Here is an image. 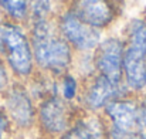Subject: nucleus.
I'll use <instances>...</instances> for the list:
<instances>
[{
	"instance_id": "1",
	"label": "nucleus",
	"mask_w": 146,
	"mask_h": 139,
	"mask_svg": "<svg viewBox=\"0 0 146 139\" xmlns=\"http://www.w3.org/2000/svg\"><path fill=\"white\" fill-rule=\"evenodd\" d=\"M31 43L33 57L40 68L54 75L67 72L72 61L71 47L61 36H55L47 20L34 21L31 30Z\"/></svg>"
},
{
	"instance_id": "2",
	"label": "nucleus",
	"mask_w": 146,
	"mask_h": 139,
	"mask_svg": "<svg viewBox=\"0 0 146 139\" xmlns=\"http://www.w3.org/2000/svg\"><path fill=\"white\" fill-rule=\"evenodd\" d=\"M0 51L17 77L27 78L33 72L34 57L24 31L11 23L0 24Z\"/></svg>"
},
{
	"instance_id": "3",
	"label": "nucleus",
	"mask_w": 146,
	"mask_h": 139,
	"mask_svg": "<svg viewBox=\"0 0 146 139\" xmlns=\"http://www.w3.org/2000/svg\"><path fill=\"white\" fill-rule=\"evenodd\" d=\"M78 118V109L72 102L65 101L58 94L40 101L37 106V119L40 129L48 136H61L67 132L75 119Z\"/></svg>"
},
{
	"instance_id": "4",
	"label": "nucleus",
	"mask_w": 146,
	"mask_h": 139,
	"mask_svg": "<svg viewBox=\"0 0 146 139\" xmlns=\"http://www.w3.org/2000/svg\"><path fill=\"white\" fill-rule=\"evenodd\" d=\"M3 111L6 112L11 126L17 129H30L37 119V108L29 90L23 84L9 85L3 92Z\"/></svg>"
},
{
	"instance_id": "5",
	"label": "nucleus",
	"mask_w": 146,
	"mask_h": 139,
	"mask_svg": "<svg viewBox=\"0 0 146 139\" xmlns=\"http://www.w3.org/2000/svg\"><path fill=\"white\" fill-rule=\"evenodd\" d=\"M104 114L109 121V139H126L141 132L138 122V101L126 96L115 99L104 108Z\"/></svg>"
},
{
	"instance_id": "6",
	"label": "nucleus",
	"mask_w": 146,
	"mask_h": 139,
	"mask_svg": "<svg viewBox=\"0 0 146 139\" xmlns=\"http://www.w3.org/2000/svg\"><path fill=\"white\" fill-rule=\"evenodd\" d=\"M128 88L125 84H115L102 75H95L85 84L81 94V104L87 112L97 114L104 111V108L119 98L128 95Z\"/></svg>"
},
{
	"instance_id": "7",
	"label": "nucleus",
	"mask_w": 146,
	"mask_h": 139,
	"mask_svg": "<svg viewBox=\"0 0 146 139\" xmlns=\"http://www.w3.org/2000/svg\"><path fill=\"white\" fill-rule=\"evenodd\" d=\"M123 43L118 39H106L97 46L94 64L99 75L108 78L115 84H122V60Z\"/></svg>"
},
{
	"instance_id": "8",
	"label": "nucleus",
	"mask_w": 146,
	"mask_h": 139,
	"mask_svg": "<svg viewBox=\"0 0 146 139\" xmlns=\"http://www.w3.org/2000/svg\"><path fill=\"white\" fill-rule=\"evenodd\" d=\"M122 74L128 91L141 92L146 87V44L128 43L123 51Z\"/></svg>"
},
{
	"instance_id": "9",
	"label": "nucleus",
	"mask_w": 146,
	"mask_h": 139,
	"mask_svg": "<svg viewBox=\"0 0 146 139\" xmlns=\"http://www.w3.org/2000/svg\"><path fill=\"white\" fill-rule=\"evenodd\" d=\"M58 29L61 33V37L71 46L81 51H88L92 48H97L101 40V31L91 26H87L85 23L75 19L68 11L64 13L60 17Z\"/></svg>"
},
{
	"instance_id": "10",
	"label": "nucleus",
	"mask_w": 146,
	"mask_h": 139,
	"mask_svg": "<svg viewBox=\"0 0 146 139\" xmlns=\"http://www.w3.org/2000/svg\"><path fill=\"white\" fill-rule=\"evenodd\" d=\"M68 13L94 29L106 27L115 17L109 0H72Z\"/></svg>"
},
{
	"instance_id": "11",
	"label": "nucleus",
	"mask_w": 146,
	"mask_h": 139,
	"mask_svg": "<svg viewBox=\"0 0 146 139\" xmlns=\"http://www.w3.org/2000/svg\"><path fill=\"white\" fill-rule=\"evenodd\" d=\"M60 139H108V125L99 115L87 112L78 115L72 126Z\"/></svg>"
},
{
	"instance_id": "12",
	"label": "nucleus",
	"mask_w": 146,
	"mask_h": 139,
	"mask_svg": "<svg viewBox=\"0 0 146 139\" xmlns=\"http://www.w3.org/2000/svg\"><path fill=\"white\" fill-rule=\"evenodd\" d=\"M0 7L14 20H24L29 16V0H0Z\"/></svg>"
},
{
	"instance_id": "13",
	"label": "nucleus",
	"mask_w": 146,
	"mask_h": 139,
	"mask_svg": "<svg viewBox=\"0 0 146 139\" xmlns=\"http://www.w3.org/2000/svg\"><path fill=\"white\" fill-rule=\"evenodd\" d=\"M78 94V81L71 74H64L61 81V98L72 102Z\"/></svg>"
},
{
	"instance_id": "14",
	"label": "nucleus",
	"mask_w": 146,
	"mask_h": 139,
	"mask_svg": "<svg viewBox=\"0 0 146 139\" xmlns=\"http://www.w3.org/2000/svg\"><path fill=\"white\" fill-rule=\"evenodd\" d=\"M51 9L50 0H29V11L31 13L34 21L47 20V14Z\"/></svg>"
},
{
	"instance_id": "15",
	"label": "nucleus",
	"mask_w": 146,
	"mask_h": 139,
	"mask_svg": "<svg viewBox=\"0 0 146 139\" xmlns=\"http://www.w3.org/2000/svg\"><path fill=\"white\" fill-rule=\"evenodd\" d=\"M138 122L141 132L146 134V95L138 101Z\"/></svg>"
},
{
	"instance_id": "16",
	"label": "nucleus",
	"mask_w": 146,
	"mask_h": 139,
	"mask_svg": "<svg viewBox=\"0 0 146 139\" xmlns=\"http://www.w3.org/2000/svg\"><path fill=\"white\" fill-rule=\"evenodd\" d=\"M11 124L6 115V112L3 111V108L0 106V139H7L10 132H11Z\"/></svg>"
},
{
	"instance_id": "17",
	"label": "nucleus",
	"mask_w": 146,
	"mask_h": 139,
	"mask_svg": "<svg viewBox=\"0 0 146 139\" xmlns=\"http://www.w3.org/2000/svg\"><path fill=\"white\" fill-rule=\"evenodd\" d=\"M9 85H10V82H9V74H7V70H6L3 61L0 60V92H4Z\"/></svg>"
},
{
	"instance_id": "18",
	"label": "nucleus",
	"mask_w": 146,
	"mask_h": 139,
	"mask_svg": "<svg viewBox=\"0 0 146 139\" xmlns=\"http://www.w3.org/2000/svg\"><path fill=\"white\" fill-rule=\"evenodd\" d=\"M126 139H146V134L145 132H136V134L131 135L129 138H126Z\"/></svg>"
}]
</instances>
